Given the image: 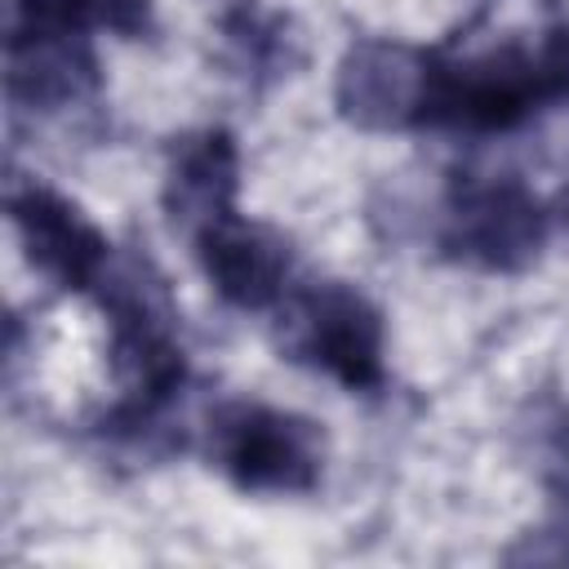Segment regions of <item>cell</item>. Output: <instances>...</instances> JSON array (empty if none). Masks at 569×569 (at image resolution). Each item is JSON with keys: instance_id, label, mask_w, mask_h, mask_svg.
<instances>
[{"instance_id": "5", "label": "cell", "mask_w": 569, "mask_h": 569, "mask_svg": "<svg viewBox=\"0 0 569 569\" xmlns=\"http://www.w3.org/2000/svg\"><path fill=\"white\" fill-rule=\"evenodd\" d=\"M556 209L533 196L511 173H453L436 244L445 258L467 262L476 271H525L547 236H551Z\"/></svg>"}, {"instance_id": "11", "label": "cell", "mask_w": 569, "mask_h": 569, "mask_svg": "<svg viewBox=\"0 0 569 569\" xmlns=\"http://www.w3.org/2000/svg\"><path fill=\"white\" fill-rule=\"evenodd\" d=\"M222 40L236 67L253 80H280L298 58V40L289 36V22L253 0H240L222 13Z\"/></svg>"}, {"instance_id": "9", "label": "cell", "mask_w": 569, "mask_h": 569, "mask_svg": "<svg viewBox=\"0 0 569 569\" xmlns=\"http://www.w3.org/2000/svg\"><path fill=\"white\" fill-rule=\"evenodd\" d=\"M196 258L213 293L240 311H267L289 293V240L262 222L227 213L222 222L204 227L196 240Z\"/></svg>"}, {"instance_id": "8", "label": "cell", "mask_w": 569, "mask_h": 569, "mask_svg": "<svg viewBox=\"0 0 569 569\" xmlns=\"http://www.w3.org/2000/svg\"><path fill=\"white\" fill-rule=\"evenodd\" d=\"M4 93L18 111H67L98 93V58L84 31L9 18Z\"/></svg>"}, {"instance_id": "1", "label": "cell", "mask_w": 569, "mask_h": 569, "mask_svg": "<svg viewBox=\"0 0 569 569\" xmlns=\"http://www.w3.org/2000/svg\"><path fill=\"white\" fill-rule=\"evenodd\" d=\"M93 302L107 316V333H111L107 356L120 382V400L102 427L111 436H142L160 422V413L178 400L187 382L178 307L156 262L129 249L111 253L102 280L93 284Z\"/></svg>"}, {"instance_id": "6", "label": "cell", "mask_w": 569, "mask_h": 569, "mask_svg": "<svg viewBox=\"0 0 569 569\" xmlns=\"http://www.w3.org/2000/svg\"><path fill=\"white\" fill-rule=\"evenodd\" d=\"M9 222L22 240L27 262L49 284L71 293H93V284L102 280L116 253V244L80 204H71L62 191L36 178H22L9 187Z\"/></svg>"}, {"instance_id": "7", "label": "cell", "mask_w": 569, "mask_h": 569, "mask_svg": "<svg viewBox=\"0 0 569 569\" xmlns=\"http://www.w3.org/2000/svg\"><path fill=\"white\" fill-rule=\"evenodd\" d=\"M431 53L400 40H356L333 76V107L347 124L369 133L422 129Z\"/></svg>"}, {"instance_id": "14", "label": "cell", "mask_w": 569, "mask_h": 569, "mask_svg": "<svg viewBox=\"0 0 569 569\" xmlns=\"http://www.w3.org/2000/svg\"><path fill=\"white\" fill-rule=\"evenodd\" d=\"M511 565H569V516L542 525V529H529L511 551H507Z\"/></svg>"}, {"instance_id": "12", "label": "cell", "mask_w": 569, "mask_h": 569, "mask_svg": "<svg viewBox=\"0 0 569 569\" xmlns=\"http://www.w3.org/2000/svg\"><path fill=\"white\" fill-rule=\"evenodd\" d=\"M9 18L62 31H116L138 40L156 27V0H13Z\"/></svg>"}, {"instance_id": "3", "label": "cell", "mask_w": 569, "mask_h": 569, "mask_svg": "<svg viewBox=\"0 0 569 569\" xmlns=\"http://www.w3.org/2000/svg\"><path fill=\"white\" fill-rule=\"evenodd\" d=\"M204 458L244 493H311L325 480V431L262 400H222L204 422Z\"/></svg>"}, {"instance_id": "10", "label": "cell", "mask_w": 569, "mask_h": 569, "mask_svg": "<svg viewBox=\"0 0 569 569\" xmlns=\"http://www.w3.org/2000/svg\"><path fill=\"white\" fill-rule=\"evenodd\" d=\"M236 191H240V147L231 129L209 124L173 142L160 187V204L173 231L196 240L204 227L236 213Z\"/></svg>"}, {"instance_id": "4", "label": "cell", "mask_w": 569, "mask_h": 569, "mask_svg": "<svg viewBox=\"0 0 569 569\" xmlns=\"http://www.w3.org/2000/svg\"><path fill=\"white\" fill-rule=\"evenodd\" d=\"M280 351L347 391H382L387 382V338L382 311L342 280L298 284L280 298L276 325Z\"/></svg>"}, {"instance_id": "13", "label": "cell", "mask_w": 569, "mask_h": 569, "mask_svg": "<svg viewBox=\"0 0 569 569\" xmlns=\"http://www.w3.org/2000/svg\"><path fill=\"white\" fill-rule=\"evenodd\" d=\"M525 436H529V458L538 467V480L560 502H569V400L542 396L533 405V418H529Z\"/></svg>"}, {"instance_id": "2", "label": "cell", "mask_w": 569, "mask_h": 569, "mask_svg": "<svg viewBox=\"0 0 569 569\" xmlns=\"http://www.w3.org/2000/svg\"><path fill=\"white\" fill-rule=\"evenodd\" d=\"M556 102H569V22L547 27L538 44H498L471 58L431 53L422 129L511 133Z\"/></svg>"}]
</instances>
